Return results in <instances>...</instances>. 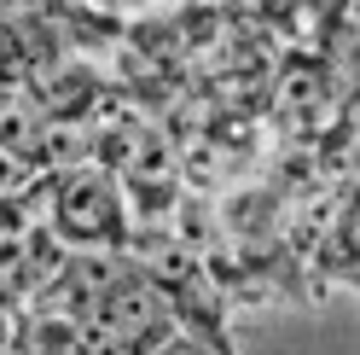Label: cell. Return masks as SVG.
<instances>
[{"label": "cell", "mask_w": 360, "mask_h": 355, "mask_svg": "<svg viewBox=\"0 0 360 355\" xmlns=\"http://www.w3.org/2000/svg\"><path fill=\"white\" fill-rule=\"evenodd\" d=\"M47 192V228L64 251H128L134 239V216H128V198L117 187V175L99 169V163H76V169H58L41 181Z\"/></svg>", "instance_id": "1"}, {"label": "cell", "mask_w": 360, "mask_h": 355, "mask_svg": "<svg viewBox=\"0 0 360 355\" xmlns=\"http://www.w3.org/2000/svg\"><path fill=\"white\" fill-rule=\"evenodd\" d=\"M30 221H35V216L24 210V198H18V192H0V251H6V245H12V239H18V233H24V228H30Z\"/></svg>", "instance_id": "2"}, {"label": "cell", "mask_w": 360, "mask_h": 355, "mask_svg": "<svg viewBox=\"0 0 360 355\" xmlns=\"http://www.w3.org/2000/svg\"><path fill=\"white\" fill-rule=\"evenodd\" d=\"M146 355H215V349H204V344H192V338H180V332H169V338H157Z\"/></svg>", "instance_id": "3"}]
</instances>
